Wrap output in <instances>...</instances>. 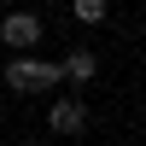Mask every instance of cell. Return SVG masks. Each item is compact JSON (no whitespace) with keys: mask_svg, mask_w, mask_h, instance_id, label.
<instances>
[{"mask_svg":"<svg viewBox=\"0 0 146 146\" xmlns=\"http://www.w3.org/2000/svg\"><path fill=\"white\" fill-rule=\"evenodd\" d=\"M0 82H6L12 94H35V100H47V94L64 88V76H58V58H35V53H12L6 64H0Z\"/></svg>","mask_w":146,"mask_h":146,"instance_id":"obj_1","label":"cell"},{"mask_svg":"<svg viewBox=\"0 0 146 146\" xmlns=\"http://www.w3.org/2000/svg\"><path fill=\"white\" fill-rule=\"evenodd\" d=\"M82 129H88V100H82L76 88H58V94H47V135H58V140H76Z\"/></svg>","mask_w":146,"mask_h":146,"instance_id":"obj_2","label":"cell"},{"mask_svg":"<svg viewBox=\"0 0 146 146\" xmlns=\"http://www.w3.org/2000/svg\"><path fill=\"white\" fill-rule=\"evenodd\" d=\"M41 35H47V23L35 18V12H6V18H0V47H6V53H35Z\"/></svg>","mask_w":146,"mask_h":146,"instance_id":"obj_3","label":"cell"},{"mask_svg":"<svg viewBox=\"0 0 146 146\" xmlns=\"http://www.w3.org/2000/svg\"><path fill=\"white\" fill-rule=\"evenodd\" d=\"M58 76H64V88H88V82L100 76V53H94V47H70V53L58 58Z\"/></svg>","mask_w":146,"mask_h":146,"instance_id":"obj_4","label":"cell"},{"mask_svg":"<svg viewBox=\"0 0 146 146\" xmlns=\"http://www.w3.org/2000/svg\"><path fill=\"white\" fill-rule=\"evenodd\" d=\"M70 18L76 23H105L111 18V0H70Z\"/></svg>","mask_w":146,"mask_h":146,"instance_id":"obj_5","label":"cell"},{"mask_svg":"<svg viewBox=\"0 0 146 146\" xmlns=\"http://www.w3.org/2000/svg\"><path fill=\"white\" fill-rule=\"evenodd\" d=\"M18 146H47V140H18Z\"/></svg>","mask_w":146,"mask_h":146,"instance_id":"obj_6","label":"cell"}]
</instances>
